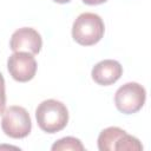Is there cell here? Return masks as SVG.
I'll return each instance as SVG.
<instances>
[{"instance_id":"obj_1","label":"cell","mask_w":151,"mask_h":151,"mask_svg":"<svg viewBox=\"0 0 151 151\" xmlns=\"http://www.w3.org/2000/svg\"><path fill=\"white\" fill-rule=\"evenodd\" d=\"M38 126L47 133L61 131L68 123V110L64 103L55 99L41 101L35 110Z\"/></svg>"},{"instance_id":"obj_2","label":"cell","mask_w":151,"mask_h":151,"mask_svg":"<svg viewBox=\"0 0 151 151\" xmlns=\"http://www.w3.org/2000/svg\"><path fill=\"white\" fill-rule=\"evenodd\" d=\"M104 32V21L96 13H81L72 25V38L83 46H92L99 42Z\"/></svg>"},{"instance_id":"obj_3","label":"cell","mask_w":151,"mask_h":151,"mask_svg":"<svg viewBox=\"0 0 151 151\" xmlns=\"http://www.w3.org/2000/svg\"><path fill=\"white\" fill-rule=\"evenodd\" d=\"M1 129L6 136L21 139L29 134L32 130V122L29 113L22 106H9L2 112Z\"/></svg>"},{"instance_id":"obj_4","label":"cell","mask_w":151,"mask_h":151,"mask_svg":"<svg viewBox=\"0 0 151 151\" xmlns=\"http://www.w3.org/2000/svg\"><path fill=\"white\" fill-rule=\"evenodd\" d=\"M146 91L145 88L134 81L122 85L114 94V104L118 111L125 114H132L138 112L145 104Z\"/></svg>"},{"instance_id":"obj_5","label":"cell","mask_w":151,"mask_h":151,"mask_svg":"<svg viewBox=\"0 0 151 151\" xmlns=\"http://www.w3.org/2000/svg\"><path fill=\"white\" fill-rule=\"evenodd\" d=\"M37 61L28 52H14L7 59V70L12 78L19 83H26L34 78Z\"/></svg>"},{"instance_id":"obj_6","label":"cell","mask_w":151,"mask_h":151,"mask_svg":"<svg viewBox=\"0 0 151 151\" xmlns=\"http://www.w3.org/2000/svg\"><path fill=\"white\" fill-rule=\"evenodd\" d=\"M41 47V35L32 27H21L11 37L9 48L14 52H28L31 54H38Z\"/></svg>"},{"instance_id":"obj_7","label":"cell","mask_w":151,"mask_h":151,"mask_svg":"<svg viewBox=\"0 0 151 151\" xmlns=\"http://www.w3.org/2000/svg\"><path fill=\"white\" fill-rule=\"evenodd\" d=\"M122 74H123L122 65L113 59H105L97 63L91 71L92 79L98 85H103V86H109L114 84L122 77Z\"/></svg>"},{"instance_id":"obj_8","label":"cell","mask_w":151,"mask_h":151,"mask_svg":"<svg viewBox=\"0 0 151 151\" xmlns=\"http://www.w3.org/2000/svg\"><path fill=\"white\" fill-rule=\"evenodd\" d=\"M126 133L125 130L118 126L104 129L98 136V149L100 151H114L117 142Z\"/></svg>"},{"instance_id":"obj_9","label":"cell","mask_w":151,"mask_h":151,"mask_svg":"<svg viewBox=\"0 0 151 151\" xmlns=\"http://www.w3.org/2000/svg\"><path fill=\"white\" fill-rule=\"evenodd\" d=\"M51 149L53 151H84L85 150L80 139L76 137H64L57 140Z\"/></svg>"},{"instance_id":"obj_10","label":"cell","mask_w":151,"mask_h":151,"mask_svg":"<svg viewBox=\"0 0 151 151\" xmlns=\"http://www.w3.org/2000/svg\"><path fill=\"white\" fill-rule=\"evenodd\" d=\"M117 151H142L143 145L138 138L125 133L116 144Z\"/></svg>"},{"instance_id":"obj_11","label":"cell","mask_w":151,"mask_h":151,"mask_svg":"<svg viewBox=\"0 0 151 151\" xmlns=\"http://www.w3.org/2000/svg\"><path fill=\"white\" fill-rule=\"evenodd\" d=\"M6 105V91H5V79L0 72V114L4 112Z\"/></svg>"},{"instance_id":"obj_12","label":"cell","mask_w":151,"mask_h":151,"mask_svg":"<svg viewBox=\"0 0 151 151\" xmlns=\"http://www.w3.org/2000/svg\"><path fill=\"white\" fill-rule=\"evenodd\" d=\"M106 1H107V0H83L84 4L91 5V6H93V5H100V4H104V2H106Z\"/></svg>"},{"instance_id":"obj_13","label":"cell","mask_w":151,"mask_h":151,"mask_svg":"<svg viewBox=\"0 0 151 151\" xmlns=\"http://www.w3.org/2000/svg\"><path fill=\"white\" fill-rule=\"evenodd\" d=\"M54 2H58V4H67V2H70L71 0H53Z\"/></svg>"}]
</instances>
